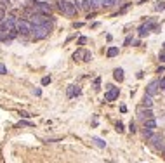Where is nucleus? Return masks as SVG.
I'll return each mask as SVG.
<instances>
[{
  "label": "nucleus",
  "instance_id": "obj_2",
  "mask_svg": "<svg viewBox=\"0 0 165 163\" xmlns=\"http://www.w3.org/2000/svg\"><path fill=\"white\" fill-rule=\"evenodd\" d=\"M58 7H59V11L64 12L66 16H75V14H77V7L73 5V2H68V0H59Z\"/></svg>",
  "mask_w": 165,
  "mask_h": 163
},
{
  "label": "nucleus",
  "instance_id": "obj_18",
  "mask_svg": "<svg viewBox=\"0 0 165 163\" xmlns=\"http://www.w3.org/2000/svg\"><path fill=\"white\" fill-rule=\"evenodd\" d=\"M156 83H158V90H163V85H165V80H163V76H162L160 80H156Z\"/></svg>",
  "mask_w": 165,
  "mask_h": 163
},
{
  "label": "nucleus",
  "instance_id": "obj_17",
  "mask_svg": "<svg viewBox=\"0 0 165 163\" xmlns=\"http://www.w3.org/2000/svg\"><path fill=\"white\" fill-rule=\"evenodd\" d=\"M115 4V0H101V5L103 7H111Z\"/></svg>",
  "mask_w": 165,
  "mask_h": 163
},
{
  "label": "nucleus",
  "instance_id": "obj_16",
  "mask_svg": "<svg viewBox=\"0 0 165 163\" xmlns=\"http://www.w3.org/2000/svg\"><path fill=\"white\" fill-rule=\"evenodd\" d=\"M92 141L96 142V144H97L99 147H106V142L103 141V139H99V137H92Z\"/></svg>",
  "mask_w": 165,
  "mask_h": 163
},
{
  "label": "nucleus",
  "instance_id": "obj_6",
  "mask_svg": "<svg viewBox=\"0 0 165 163\" xmlns=\"http://www.w3.org/2000/svg\"><path fill=\"white\" fill-rule=\"evenodd\" d=\"M148 141L151 142L156 149L163 151V136H155V134H151V136L148 137Z\"/></svg>",
  "mask_w": 165,
  "mask_h": 163
},
{
  "label": "nucleus",
  "instance_id": "obj_7",
  "mask_svg": "<svg viewBox=\"0 0 165 163\" xmlns=\"http://www.w3.org/2000/svg\"><path fill=\"white\" fill-rule=\"evenodd\" d=\"M137 116L144 121V120H148V118H153V111H151V108H139Z\"/></svg>",
  "mask_w": 165,
  "mask_h": 163
},
{
  "label": "nucleus",
  "instance_id": "obj_25",
  "mask_svg": "<svg viewBox=\"0 0 165 163\" xmlns=\"http://www.w3.org/2000/svg\"><path fill=\"white\" fill-rule=\"evenodd\" d=\"M89 2H91V7H97V5H99V2H101V0H89Z\"/></svg>",
  "mask_w": 165,
  "mask_h": 163
},
{
  "label": "nucleus",
  "instance_id": "obj_30",
  "mask_svg": "<svg viewBox=\"0 0 165 163\" xmlns=\"http://www.w3.org/2000/svg\"><path fill=\"white\" fill-rule=\"evenodd\" d=\"M129 130H130V132L134 134V132L137 130V129H136V125H134V123H130V125H129Z\"/></svg>",
  "mask_w": 165,
  "mask_h": 163
},
{
  "label": "nucleus",
  "instance_id": "obj_3",
  "mask_svg": "<svg viewBox=\"0 0 165 163\" xmlns=\"http://www.w3.org/2000/svg\"><path fill=\"white\" fill-rule=\"evenodd\" d=\"M16 23H17V19L14 16L4 17V21L0 23V31H9V30H14V28H16Z\"/></svg>",
  "mask_w": 165,
  "mask_h": 163
},
{
  "label": "nucleus",
  "instance_id": "obj_15",
  "mask_svg": "<svg viewBox=\"0 0 165 163\" xmlns=\"http://www.w3.org/2000/svg\"><path fill=\"white\" fill-rule=\"evenodd\" d=\"M106 56H108V57H115V56H118V49H117V47H110L108 52H106Z\"/></svg>",
  "mask_w": 165,
  "mask_h": 163
},
{
  "label": "nucleus",
  "instance_id": "obj_4",
  "mask_svg": "<svg viewBox=\"0 0 165 163\" xmlns=\"http://www.w3.org/2000/svg\"><path fill=\"white\" fill-rule=\"evenodd\" d=\"M16 30H17V33H21V35H30V33H32V23L26 21V19H21V21L16 23Z\"/></svg>",
  "mask_w": 165,
  "mask_h": 163
},
{
  "label": "nucleus",
  "instance_id": "obj_13",
  "mask_svg": "<svg viewBox=\"0 0 165 163\" xmlns=\"http://www.w3.org/2000/svg\"><path fill=\"white\" fill-rule=\"evenodd\" d=\"M143 106H146V108H151V106H153V97H151V96H148V94H144Z\"/></svg>",
  "mask_w": 165,
  "mask_h": 163
},
{
  "label": "nucleus",
  "instance_id": "obj_26",
  "mask_svg": "<svg viewBox=\"0 0 165 163\" xmlns=\"http://www.w3.org/2000/svg\"><path fill=\"white\" fill-rule=\"evenodd\" d=\"M117 130L118 132H123V123H122V121H118V123H117Z\"/></svg>",
  "mask_w": 165,
  "mask_h": 163
},
{
  "label": "nucleus",
  "instance_id": "obj_14",
  "mask_svg": "<svg viewBox=\"0 0 165 163\" xmlns=\"http://www.w3.org/2000/svg\"><path fill=\"white\" fill-rule=\"evenodd\" d=\"M113 76H115V80L122 82L123 80V70H122V68H117V70L113 71Z\"/></svg>",
  "mask_w": 165,
  "mask_h": 163
},
{
  "label": "nucleus",
  "instance_id": "obj_28",
  "mask_svg": "<svg viewBox=\"0 0 165 163\" xmlns=\"http://www.w3.org/2000/svg\"><path fill=\"white\" fill-rule=\"evenodd\" d=\"M92 59V54H91V52H89V50H87V54H85V59H84V61H87V63H89V61H91Z\"/></svg>",
  "mask_w": 165,
  "mask_h": 163
},
{
  "label": "nucleus",
  "instance_id": "obj_21",
  "mask_svg": "<svg viewBox=\"0 0 165 163\" xmlns=\"http://www.w3.org/2000/svg\"><path fill=\"white\" fill-rule=\"evenodd\" d=\"M51 83V76H43L42 78V85H49Z\"/></svg>",
  "mask_w": 165,
  "mask_h": 163
},
{
  "label": "nucleus",
  "instance_id": "obj_12",
  "mask_svg": "<svg viewBox=\"0 0 165 163\" xmlns=\"http://www.w3.org/2000/svg\"><path fill=\"white\" fill-rule=\"evenodd\" d=\"M155 127H156V121H155L153 118H148V120H144V129H149V130H153Z\"/></svg>",
  "mask_w": 165,
  "mask_h": 163
},
{
  "label": "nucleus",
  "instance_id": "obj_22",
  "mask_svg": "<svg viewBox=\"0 0 165 163\" xmlns=\"http://www.w3.org/2000/svg\"><path fill=\"white\" fill-rule=\"evenodd\" d=\"M82 7H84V9H91V2H89V0H84V2H82Z\"/></svg>",
  "mask_w": 165,
  "mask_h": 163
},
{
  "label": "nucleus",
  "instance_id": "obj_5",
  "mask_svg": "<svg viewBox=\"0 0 165 163\" xmlns=\"http://www.w3.org/2000/svg\"><path fill=\"white\" fill-rule=\"evenodd\" d=\"M118 96H120V89L118 87H113V85H108V90L106 94H104V101H115V99H118Z\"/></svg>",
  "mask_w": 165,
  "mask_h": 163
},
{
  "label": "nucleus",
  "instance_id": "obj_8",
  "mask_svg": "<svg viewBox=\"0 0 165 163\" xmlns=\"http://www.w3.org/2000/svg\"><path fill=\"white\" fill-rule=\"evenodd\" d=\"M30 23H32L33 26H35V24H47V17L43 16V14H33Z\"/></svg>",
  "mask_w": 165,
  "mask_h": 163
},
{
  "label": "nucleus",
  "instance_id": "obj_20",
  "mask_svg": "<svg viewBox=\"0 0 165 163\" xmlns=\"http://www.w3.org/2000/svg\"><path fill=\"white\" fill-rule=\"evenodd\" d=\"M156 11H163V0H160V2H156Z\"/></svg>",
  "mask_w": 165,
  "mask_h": 163
},
{
  "label": "nucleus",
  "instance_id": "obj_11",
  "mask_svg": "<svg viewBox=\"0 0 165 163\" xmlns=\"http://www.w3.org/2000/svg\"><path fill=\"white\" fill-rule=\"evenodd\" d=\"M80 94V89H77L75 85H69L68 87V97L71 99V97H75V96H78Z\"/></svg>",
  "mask_w": 165,
  "mask_h": 163
},
{
  "label": "nucleus",
  "instance_id": "obj_1",
  "mask_svg": "<svg viewBox=\"0 0 165 163\" xmlns=\"http://www.w3.org/2000/svg\"><path fill=\"white\" fill-rule=\"evenodd\" d=\"M49 31H51V28L47 24H35V26L32 24V33L35 40H42V38L49 37Z\"/></svg>",
  "mask_w": 165,
  "mask_h": 163
},
{
  "label": "nucleus",
  "instance_id": "obj_29",
  "mask_svg": "<svg viewBox=\"0 0 165 163\" xmlns=\"http://www.w3.org/2000/svg\"><path fill=\"white\" fill-rule=\"evenodd\" d=\"M19 114H21L23 118H30V116H32V114H30V113H26V111H21Z\"/></svg>",
  "mask_w": 165,
  "mask_h": 163
},
{
  "label": "nucleus",
  "instance_id": "obj_10",
  "mask_svg": "<svg viewBox=\"0 0 165 163\" xmlns=\"http://www.w3.org/2000/svg\"><path fill=\"white\" fill-rule=\"evenodd\" d=\"M85 54H87V50L78 49V50H77V52L73 54V59H75V61H84V59H85Z\"/></svg>",
  "mask_w": 165,
  "mask_h": 163
},
{
  "label": "nucleus",
  "instance_id": "obj_27",
  "mask_svg": "<svg viewBox=\"0 0 165 163\" xmlns=\"http://www.w3.org/2000/svg\"><path fill=\"white\" fill-rule=\"evenodd\" d=\"M85 42H87V38H85V37H80V38H78V45H84Z\"/></svg>",
  "mask_w": 165,
  "mask_h": 163
},
{
  "label": "nucleus",
  "instance_id": "obj_19",
  "mask_svg": "<svg viewBox=\"0 0 165 163\" xmlns=\"http://www.w3.org/2000/svg\"><path fill=\"white\" fill-rule=\"evenodd\" d=\"M148 30H146V28H144V26H141V28H139V37H144V35H148Z\"/></svg>",
  "mask_w": 165,
  "mask_h": 163
},
{
  "label": "nucleus",
  "instance_id": "obj_31",
  "mask_svg": "<svg viewBox=\"0 0 165 163\" xmlns=\"http://www.w3.org/2000/svg\"><path fill=\"white\" fill-rule=\"evenodd\" d=\"M4 17H6V12H4V11H0V23L4 21Z\"/></svg>",
  "mask_w": 165,
  "mask_h": 163
},
{
  "label": "nucleus",
  "instance_id": "obj_24",
  "mask_svg": "<svg viewBox=\"0 0 165 163\" xmlns=\"http://www.w3.org/2000/svg\"><path fill=\"white\" fill-rule=\"evenodd\" d=\"M0 75H7V68L4 64H0Z\"/></svg>",
  "mask_w": 165,
  "mask_h": 163
},
{
  "label": "nucleus",
  "instance_id": "obj_23",
  "mask_svg": "<svg viewBox=\"0 0 165 163\" xmlns=\"http://www.w3.org/2000/svg\"><path fill=\"white\" fill-rule=\"evenodd\" d=\"M143 134H144V137H149L151 134H153V130H149V129H144V130H143Z\"/></svg>",
  "mask_w": 165,
  "mask_h": 163
},
{
  "label": "nucleus",
  "instance_id": "obj_9",
  "mask_svg": "<svg viewBox=\"0 0 165 163\" xmlns=\"http://www.w3.org/2000/svg\"><path fill=\"white\" fill-rule=\"evenodd\" d=\"M156 92H158V83H156V82H151V83L148 85V89H146V94L153 97V96H155Z\"/></svg>",
  "mask_w": 165,
  "mask_h": 163
}]
</instances>
